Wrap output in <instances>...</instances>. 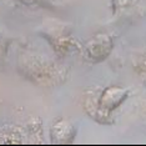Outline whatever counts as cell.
Instances as JSON below:
<instances>
[{"instance_id": "6da1fadb", "label": "cell", "mask_w": 146, "mask_h": 146, "mask_svg": "<svg viewBox=\"0 0 146 146\" xmlns=\"http://www.w3.org/2000/svg\"><path fill=\"white\" fill-rule=\"evenodd\" d=\"M19 72L39 86L61 85L68 80L69 70L46 55L30 50H23L18 55Z\"/></svg>"}, {"instance_id": "7a4b0ae2", "label": "cell", "mask_w": 146, "mask_h": 146, "mask_svg": "<svg viewBox=\"0 0 146 146\" xmlns=\"http://www.w3.org/2000/svg\"><path fill=\"white\" fill-rule=\"evenodd\" d=\"M129 96V89L120 86H108L105 89H89L84 98V108L91 119L100 124L114 122L111 111L119 108Z\"/></svg>"}, {"instance_id": "3957f363", "label": "cell", "mask_w": 146, "mask_h": 146, "mask_svg": "<svg viewBox=\"0 0 146 146\" xmlns=\"http://www.w3.org/2000/svg\"><path fill=\"white\" fill-rule=\"evenodd\" d=\"M40 34L50 42L58 56H65L72 49L79 48L71 35V29L64 23L49 21L40 26Z\"/></svg>"}, {"instance_id": "277c9868", "label": "cell", "mask_w": 146, "mask_h": 146, "mask_svg": "<svg viewBox=\"0 0 146 146\" xmlns=\"http://www.w3.org/2000/svg\"><path fill=\"white\" fill-rule=\"evenodd\" d=\"M114 41L109 34H96L81 48V54L88 62H99L106 59L112 50Z\"/></svg>"}, {"instance_id": "5b68a950", "label": "cell", "mask_w": 146, "mask_h": 146, "mask_svg": "<svg viewBox=\"0 0 146 146\" xmlns=\"http://www.w3.org/2000/svg\"><path fill=\"white\" fill-rule=\"evenodd\" d=\"M112 8L116 16L124 20L134 21L144 15L140 0H112Z\"/></svg>"}, {"instance_id": "8992f818", "label": "cell", "mask_w": 146, "mask_h": 146, "mask_svg": "<svg viewBox=\"0 0 146 146\" xmlns=\"http://www.w3.org/2000/svg\"><path fill=\"white\" fill-rule=\"evenodd\" d=\"M75 134H76L75 126L69 120H65V119L56 120L50 130L51 141L59 142V144L72 141L75 137Z\"/></svg>"}, {"instance_id": "52a82bcc", "label": "cell", "mask_w": 146, "mask_h": 146, "mask_svg": "<svg viewBox=\"0 0 146 146\" xmlns=\"http://www.w3.org/2000/svg\"><path fill=\"white\" fill-rule=\"evenodd\" d=\"M135 69L137 71V74L140 75V78L144 80V84L146 85V50L142 52L141 56H139V59L135 62Z\"/></svg>"}, {"instance_id": "ba28073f", "label": "cell", "mask_w": 146, "mask_h": 146, "mask_svg": "<svg viewBox=\"0 0 146 146\" xmlns=\"http://www.w3.org/2000/svg\"><path fill=\"white\" fill-rule=\"evenodd\" d=\"M21 3H24V4H28V5H31V4H38L40 0H20Z\"/></svg>"}]
</instances>
